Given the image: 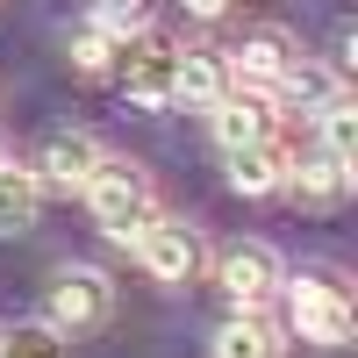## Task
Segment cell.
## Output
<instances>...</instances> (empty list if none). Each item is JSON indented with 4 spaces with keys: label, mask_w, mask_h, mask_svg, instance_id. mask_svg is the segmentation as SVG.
I'll return each mask as SVG.
<instances>
[{
    "label": "cell",
    "mask_w": 358,
    "mask_h": 358,
    "mask_svg": "<svg viewBox=\"0 0 358 358\" xmlns=\"http://www.w3.org/2000/svg\"><path fill=\"white\" fill-rule=\"evenodd\" d=\"M8 344H15V358H57V330H50V322H36V330H15Z\"/></svg>",
    "instance_id": "d6986e66"
},
{
    "label": "cell",
    "mask_w": 358,
    "mask_h": 358,
    "mask_svg": "<svg viewBox=\"0 0 358 358\" xmlns=\"http://www.w3.org/2000/svg\"><path fill=\"white\" fill-rule=\"evenodd\" d=\"M273 94H287V101H301V108L315 115L322 101H330V94H337V79H330V72H322V65H308V57H301V50H294V65L280 72V86H273Z\"/></svg>",
    "instance_id": "e0dca14e"
},
{
    "label": "cell",
    "mask_w": 358,
    "mask_h": 358,
    "mask_svg": "<svg viewBox=\"0 0 358 358\" xmlns=\"http://www.w3.org/2000/svg\"><path fill=\"white\" fill-rule=\"evenodd\" d=\"M215 358H280V337L258 308H236L222 330H215Z\"/></svg>",
    "instance_id": "5bb4252c"
},
{
    "label": "cell",
    "mask_w": 358,
    "mask_h": 358,
    "mask_svg": "<svg viewBox=\"0 0 358 358\" xmlns=\"http://www.w3.org/2000/svg\"><path fill=\"white\" fill-rule=\"evenodd\" d=\"M36 208H43V187H36V172L29 165H0V236H22L29 222H36Z\"/></svg>",
    "instance_id": "4fadbf2b"
},
{
    "label": "cell",
    "mask_w": 358,
    "mask_h": 358,
    "mask_svg": "<svg viewBox=\"0 0 358 358\" xmlns=\"http://www.w3.org/2000/svg\"><path fill=\"white\" fill-rule=\"evenodd\" d=\"M222 94H229L222 57H215V50H179V65H172V101H187V108H215Z\"/></svg>",
    "instance_id": "7c38bea8"
},
{
    "label": "cell",
    "mask_w": 358,
    "mask_h": 358,
    "mask_svg": "<svg viewBox=\"0 0 358 358\" xmlns=\"http://www.w3.org/2000/svg\"><path fill=\"white\" fill-rule=\"evenodd\" d=\"M287 65H294V36H287V29H251V36L222 57V72L236 86H258V94H273Z\"/></svg>",
    "instance_id": "52a82bcc"
},
{
    "label": "cell",
    "mask_w": 358,
    "mask_h": 358,
    "mask_svg": "<svg viewBox=\"0 0 358 358\" xmlns=\"http://www.w3.org/2000/svg\"><path fill=\"white\" fill-rule=\"evenodd\" d=\"M172 65H179V50L158 43L151 29L129 36V50H122V86H129V101H136V108H165V101H172Z\"/></svg>",
    "instance_id": "8992f818"
},
{
    "label": "cell",
    "mask_w": 358,
    "mask_h": 358,
    "mask_svg": "<svg viewBox=\"0 0 358 358\" xmlns=\"http://www.w3.org/2000/svg\"><path fill=\"white\" fill-rule=\"evenodd\" d=\"M72 65H79L86 79H101V72L115 65V36H108V29H86V36H72Z\"/></svg>",
    "instance_id": "ac0fdd59"
},
{
    "label": "cell",
    "mask_w": 358,
    "mask_h": 358,
    "mask_svg": "<svg viewBox=\"0 0 358 358\" xmlns=\"http://www.w3.org/2000/svg\"><path fill=\"white\" fill-rule=\"evenodd\" d=\"M287 287V315L301 344H351V301L330 273H301V280H280Z\"/></svg>",
    "instance_id": "7a4b0ae2"
},
{
    "label": "cell",
    "mask_w": 358,
    "mask_h": 358,
    "mask_svg": "<svg viewBox=\"0 0 358 358\" xmlns=\"http://www.w3.org/2000/svg\"><path fill=\"white\" fill-rule=\"evenodd\" d=\"M8 158H15V143H8V129H0V165H8Z\"/></svg>",
    "instance_id": "44dd1931"
},
{
    "label": "cell",
    "mask_w": 358,
    "mask_h": 358,
    "mask_svg": "<svg viewBox=\"0 0 358 358\" xmlns=\"http://www.w3.org/2000/svg\"><path fill=\"white\" fill-rule=\"evenodd\" d=\"M108 273H94V265H65V273H50V301H43V322L57 337L72 330H94V322L108 315Z\"/></svg>",
    "instance_id": "3957f363"
},
{
    "label": "cell",
    "mask_w": 358,
    "mask_h": 358,
    "mask_svg": "<svg viewBox=\"0 0 358 358\" xmlns=\"http://www.w3.org/2000/svg\"><path fill=\"white\" fill-rule=\"evenodd\" d=\"M129 251H136V265H143L158 287H187V280L201 273V236H194L187 222H172V215H151Z\"/></svg>",
    "instance_id": "277c9868"
},
{
    "label": "cell",
    "mask_w": 358,
    "mask_h": 358,
    "mask_svg": "<svg viewBox=\"0 0 358 358\" xmlns=\"http://www.w3.org/2000/svg\"><path fill=\"white\" fill-rule=\"evenodd\" d=\"M151 22H158V0H94V29H108L115 43L143 36Z\"/></svg>",
    "instance_id": "2e32d148"
},
{
    "label": "cell",
    "mask_w": 358,
    "mask_h": 358,
    "mask_svg": "<svg viewBox=\"0 0 358 358\" xmlns=\"http://www.w3.org/2000/svg\"><path fill=\"white\" fill-rule=\"evenodd\" d=\"M315 136H322V151H337V158H358V108L344 94H330L315 108Z\"/></svg>",
    "instance_id": "9a60e30c"
},
{
    "label": "cell",
    "mask_w": 358,
    "mask_h": 358,
    "mask_svg": "<svg viewBox=\"0 0 358 358\" xmlns=\"http://www.w3.org/2000/svg\"><path fill=\"white\" fill-rule=\"evenodd\" d=\"M287 187L301 194V201H344V187H351V158H337V151H315L308 158H287Z\"/></svg>",
    "instance_id": "8fae6325"
},
{
    "label": "cell",
    "mask_w": 358,
    "mask_h": 358,
    "mask_svg": "<svg viewBox=\"0 0 358 358\" xmlns=\"http://www.w3.org/2000/svg\"><path fill=\"white\" fill-rule=\"evenodd\" d=\"M179 8H187V15H194V22H222V15H229V8H236V0H179Z\"/></svg>",
    "instance_id": "ffe728a7"
},
{
    "label": "cell",
    "mask_w": 358,
    "mask_h": 358,
    "mask_svg": "<svg viewBox=\"0 0 358 358\" xmlns=\"http://www.w3.org/2000/svg\"><path fill=\"white\" fill-rule=\"evenodd\" d=\"M215 280H222V294L236 308H265L280 294V258H273V244H229L222 251V265H215Z\"/></svg>",
    "instance_id": "5b68a950"
},
{
    "label": "cell",
    "mask_w": 358,
    "mask_h": 358,
    "mask_svg": "<svg viewBox=\"0 0 358 358\" xmlns=\"http://www.w3.org/2000/svg\"><path fill=\"white\" fill-rule=\"evenodd\" d=\"M101 143L86 136V129H65V136H50V151H43V165H36V187L43 194H86V179L101 172Z\"/></svg>",
    "instance_id": "ba28073f"
},
{
    "label": "cell",
    "mask_w": 358,
    "mask_h": 358,
    "mask_svg": "<svg viewBox=\"0 0 358 358\" xmlns=\"http://www.w3.org/2000/svg\"><path fill=\"white\" fill-rule=\"evenodd\" d=\"M229 187L236 194H280L287 187V151H280V143L273 136H258V143H244V151H229Z\"/></svg>",
    "instance_id": "30bf717a"
},
{
    "label": "cell",
    "mask_w": 358,
    "mask_h": 358,
    "mask_svg": "<svg viewBox=\"0 0 358 358\" xmlns=\"http://www.w3.org/2000/svg\"><path fill=\"white\" fill-rule=\"evenodd\" d=\"M208 129H215L222 151H244V143H258L265 129H273V94H258V86H236V94H222L215 108H208Z\"/></svg>",
    "instance_id": "9c48e42d"
},
{
    "label": "cell",
    "mask_w": 358,
    "mask_h": 358,
    "mask_svg": "<svg viewBox=\"0 0 358 358\" xmlns=\"http://www.w3.org/2000/svg\"><path fill=\"white\" fill-rule=\"evenodd\" d=\"M86 208H94L101 236H108V244H122V251L143 236V222L158 215L151 179H143V165H129V158H101V172L86 179Z\"/></svg>",
    "instance_id": "6da1fadb"
}]
</instances>
